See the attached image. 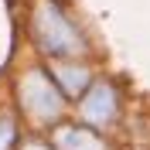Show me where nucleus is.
<instances>
[{
	"label": "nucleus",
	"instance_id": "20e7f679",
	"mask_svg": "<svg viewBox=\"0 0 150 150\" xmlns=\"http://www.w3.org/2000/svg\"><path fill=\"white\" fill-rule=\"evenodd\" d=\"M51 79L62 85L65 96H82L85 89H89V72H85V65H75V62H65V58L51 62Z\"/></svg>",
	"mask_w": 150,
	"mask_h": 150
},
{
	"label": "nucleus",
	"instance_id": "39448f33",
	"mask_svg": "<svg viewBox=\"0 0 150 150\" xmlns=\"http://www.w3.org/2000/svg\"><path fill=\"white\" fill-rule=\"evenodd\" d=\"M51 143H55V150H106V143L82 126H58L51 133Z\"/></svg>",
	"mask_w": 150,
	"mask_h": 150
},
{
	"label": "nucleus",
	"instance_id": "0eeeda50",
	"mask_svg": "<svg viewBox=\"0 0 150 150\" xmlns=\"http://www.w3.org/2000/svg\"><path fill=\"white\" fill-rule=\"evenodd\" d=\"M21 150H48V147H41V143H24Z\"/></svg>",
	"mask_w": 150,
	"mask_h": 150
},
{
	"label": "nucleus",
	"instance_id": "423d86ee",
	"mask_svg": "<svg viewBox=\"0 0 150 150\" xmlns=\"http://www.w3.org/2000/svg\"><path fill=\"white\" fill-rule=\"evenodd\" d=\"M17 143V130H14V120L0 116V150H10Z\"/></svg>",
	"mask_w": 150,
	"mask_h": 150
},
{
	"label": "nucleus",
	"instance_id": "f257e3e1",
	"mask_svg": "<svg viewBox=\"0 0 150 150\" xmlns=\"http://www.w3.org/2000/svg\"><path fill=\"white\" fill-rule=\"evenodd\" d=\"M31 31L34 41L41 45V51L51 58H79L85 55V38L79 34L68 14L58 7L55 0H34L31 10Z\"/></svg>",
	"mask_w": 150,
	"mask_h": 150
},
{
	"label": "nucleus",
	"instance_id": "f03ea898",
	"mask_svg": "<svg viewBox=\"0 0 150 150\" xmlns=\"http://www.w3.org/2000/svg\"><path fill=\"white\" fill-rule=\"evenodd\" d=\"M17 96H21V106L34 116L38 123H55L65 109V99L58 92V85L51 82V75L41 72V68H28L21 75V85H17Z\"/></svg>",
	"mask_w": 150,
	"mask_h": 150
},
{
	"label": "nucleus",
	"instance_id": "7ed1b4c3",
	"mask_svg": "<svg viewBox=\"0 0 150 150\" xmlns=\"http://www.w3.org/2000/svg\"><path fill=\"white\" fill-rule=\"evenodd\" d=\"M82 116L96 126H109L120 120V96L109 82H96L82 96Z\"/></svg>",
	"mask_w": 150,
	"mask_h": 150
}]
</instances>
